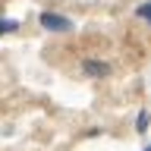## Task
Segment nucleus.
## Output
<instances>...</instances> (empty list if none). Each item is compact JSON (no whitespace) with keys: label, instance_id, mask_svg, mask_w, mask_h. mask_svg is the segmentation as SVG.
Returning <instances> with one entry per match:
<instances>
[{"label":"nucleus","instance_id":"6","mask_svg":"<svg viewBox=\"0 0 151 151\" xmlns=\"http://www.w3.org/2000/svg\"><path fill=\"white\" fill-rule=\"evenodd\" d=\"M145 151H151V145H148V148H145Z\"/></svg>","mask_w":151,"mask_h":151},{"label":"nucleus","instance_id":"5","mask_svg":"<svg viewBox=\"0 0 151 151\" xmlns=\"http://www.w3.org/2000/svg\"><path fill=\"white\" fill-rule=\"evenodd\" d=\"M135 126H139V132H145V126H148V110L139 113V123H135Z\"/></svg>","mask_w":151,"mask_h":151},{"label":"nucleus","instance_id":"1","mask_svg":"<svg viewBox=\"0 0 151 151\" xmlns=\"http://www.w3.org/2000/svg\"><path fill=\"white\" fill-rule=\"evenodd\" d=\"M41 25L47 32H69L73 28V19L60 16V13H41Z\"/></svg>","mask_w":151,"mask_h":151},{"label":"nucleus","instance_id":"2","mask_svg":"<svg viewBox=\"0 0 151 151\" xmlns=\"http://www.w3.org/2000/svg\"><path fill=\"white\" fill-rule=\"evenodd\" d=\"M82 69L88 76H107V73H110V66H107V63H98V60H85Z\"/></svg>","mask_w":151,"mask_h":151},{"label":"nucleus","instance_id":"3","mask_svg":"<svg viewBox=\"0 0 151 151\" xmlns=\"http://www.w3.org/2000/svg\"><path fill=\"white\" fill-rule=\"evenodd\" d=\"M135 16H139V19H145V22H151V0L139 3V9H135Z\"/></svg>","mask_w":151,"mask_h":151},{"label":"nucleus","instance_id":"4","mask_svg":"<svg viewBox=\"0 0 151 151\" xmlns=\"http://www.w3.org/2000/svg\"><path fill=\"white\" fill-rule=\"evenodd\" d=\"M19 22L16 19H0V35H9V32H16Z\"/></svg>","mask_w":151,"mask_h":151}]
</instances>
